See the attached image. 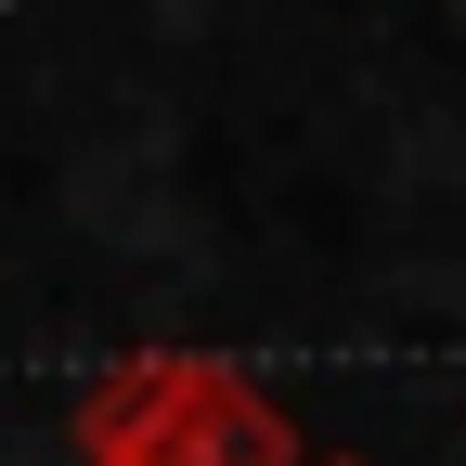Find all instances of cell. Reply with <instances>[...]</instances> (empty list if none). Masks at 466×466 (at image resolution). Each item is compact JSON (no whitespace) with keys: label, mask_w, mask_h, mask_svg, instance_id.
Masks as SVG:
<instances>
[{"label":"cell","mask_w":466,"mask_h":466,"mask_svg":"<svg viewBox=\"0 0 466 466\" xmlns=\"http://www.w3.org/2000/svg\"><path fill=\"white\" fill-rule=\"evenodd\" d=\"M78 466H311L299 415L220 350H130L66 415Z\"/></svg>","instance_id":"1"},{"label":"cell","mask_w":466,"mask_h":466,"mask_svg":"<svg viewBox=\"0 0 466 466\" xmlns=\"http://www.w3.org/2000/svg\"><path fill=\"white\" fill-rule=\"evenodd\" d=\"M311 466H363V453H311Z\"/></svg>","instance_id":"2"}]
</instances>
